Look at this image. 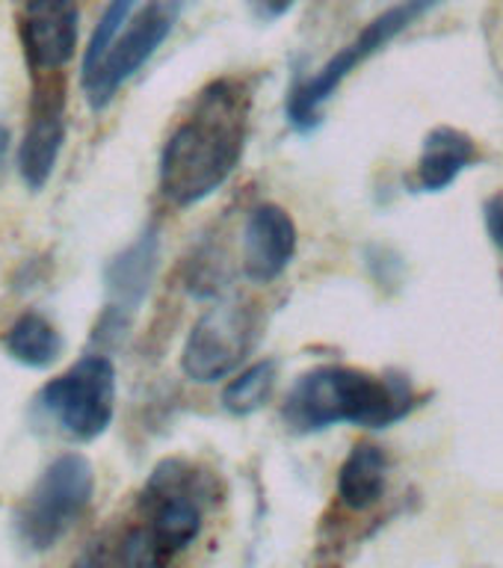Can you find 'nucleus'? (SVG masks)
Returning <instances> with one entry per match:
<instances>
[{
    "instance_id": "13",
    "label": "nucleus",
    "mask_w": 503,
    "mask_h": 568,
    "mask_svg": "<svg viewBox=\"0 0 503 568\" xmlns=\"http://www.w3.org/2000/svg\"><path fill=\"white\" fill-rule=\"evenodd\" d=\"M477 160V145L456 128H435L418 160V186L424 193H442Z\"/></svg>"
},
{
    "instance_id": "17",
    "label": "nucleus",
    "mask_w": 503,
    "mask_h": 568,
    "mask_svg": "<svg viewBox=\"0 0 503 568\" xmlns=\"http://www.w3.org/2000/svg\"><path fill=\"white\" fill-rule=\"evenodd\" d=\"M133 7H137V0H113V3L104 9V16L98 21L95 33L89 39L87 57H83V78H89V74L98 69V62L104 60L107 51H110V44L115 42V36L122 33V27L131 21Z\"/></svg>"
},
{
    "instance_id": "15",
    "label": "nucleus",
    "mask_w": 503,
    "mask_h": 568,
    "mask_svg": "<svg viewBox=\"0 0 503 568\" xmlns=\"http://www.w3.org/2000/svg\"><path fill=\"white\" fill-rule=\"evenodd\" d=\"M62 349L60 332L42 314H24L7 332V353L27 367H48Z\"/></svg>"
},
{
    "instance_id": "7",
    "label": "nucleus",
    "mask_w": 503,
    "mask_h": 568,
    "mask_svg": "<svg viewBox=\"0 0 503 568\" xmlns=\"http://www.w3.org/2000/svg\"><path fill=\"white\" fill-rule=\"evenodd\" d=\"M175 18L178 0H149L145 9L131 16V21L122 27V33L110 44L104 60L98 62V69L83 78V92H87L89 104L95 110L110 104L124 80H131L149 62L151 53L163 44Z\"/></svg>"
},
{
    "instance_id": "8",
    "label": "nucleus",
    "mask_w": 503,
    "mask_h": 568,
    "mask_svg": "<svg viewBox=\"0 0 503 568\" xmlns=\"http://www.w3.org/2000/svg\"><path fill=\"white\" fill-rule=\"evenodd\" d=\"M255 337V326L247 311L238 305H220L199 317L187 335L181 367L199 385L225 379L247 358Z\"/></svg>"
},
{
    "instance_id": "5",
    "label": "nucleus",
    "mask_w": 503,
    "mask_h": 568,
    "mask_svg": "<svg viewBox=\"0 0 503 568\" xmlns=\"http://www.w3.org/2000/svg\"><path fill=\"white\" fill-rule=\"evenodd\" d=\"M95 491V474L87 456L66 453L36 479L18 509V532L33 550H48L78 524Z\"/></svg>"
},
{
    "instance_id": "3",
    "label": "nucleus",
    "mask_w": 503,
    "mask_h": 568,
    "mask_svg": "<svg viewBox=\"0 0 503 568\" xmlns=\"http://www.w3.org/2000/svg\"><path fill=\"white\" fill-rule=\"evenodd\" d=\"M202 530V500L195 474L181 462H163L142 491V524L128 532V568H167Z\"/></svg>"
},
{
    "instance_id": "19",
    "label": "nucleus",
    "mask_w": 503,
    "mask_h": 568,
    "mask_svg": "<svg viewBox=\"0 0 503 568\" xmlns=\"http://www.w3.org/2000/svg\"><path fill=\"white\" fill-rule=\"evenodd\" d=\"M71 568H104V562H101V559L95 557V554H87V557H80L78 562H74V566Z\"/></svg>"
},
{
    "instance_id": "14",
    "label": "nucleus",
    "mask_w": 503,
    "mask_h": 568,
    "mask_svg": "<svg viewBox=\"0 0 503 568\" xmlns=\"http://www.w3.org/2000/svg\"><path fill=\"white\" fill-rule=\"evenodd\" d=\"M385 491V453L376 444H355L338 470V497L344 506L362 513L380 504Z\"/></svg>"
},
{
    "instance_id": "20",
    "label": "nucleus",
    "mask_w": 503,
    "mask_h": 568,
    "mask_svg": "<svg viewBox=\"0 0 503 568\" xmlns=\"http://www.w3.org/2000/svg\"><path fill=\"white\" fill-rule=\"evenodd\" d=\"M7 149H9V131H7V128H0V166H3Z\"/></svg>"
},
{
    "instance_id": "18",
    "label": "nucleus",
    "mask_w": 503,
    "mask_h": 568,
    "mask_svg": "<svg viewBox=\"0 0 503 568\" xmlns=\"http://www.w3.org/2000/svg\"><path fill=\"white\" fill-rule=\"evenodd\" d=\"M486 229L492 243L503 252V195H495L486 202Z\"/></svg>"
},
{
    "instance_id": "6",
    "label": "nucleus",
    "mask_w": 503,
    "mask_h": 568,
    "mask_svg": "<svg viewBox=\"0 0 503 568\" xmlns=\"http://www.w3.org/2000/svg\"><path fill=\"white\" fill-rule=\"evenodd\" d=\"M44 412L78 442H92L113 420L115 367L107 355H83L42 390Z\"/></svg>"
},
{
    "instance_id": "11",
    "label": "nucleus",
    "mask_w": 503,
    "mask_h": 568,
    "mask_svg": "<svg viewBox=\"0 0 503 568\" xmlns=\"http://www.w3.org/2000/svg\"><path fill=\"white\" fill-rule=\"evenodd\" d=\"M154 270H158V237H154V231H145L137 243H131L122 255L113 257V264L107 266L110 305H107L101 332L107 328L113 335H122L142 296L149 293Z\"/></svg>"
},
{
    "instance_id": "9",
    "label": "nucleus",
    "mask_w": 503,
    "mask_h": 568,
    "mask_svg": "<svg viewBox=\"0 0 503 568\" xmlns=\"http://www.w3.org/2000/svg\"><path fill=\"white\" fill-rule=\"evenodd\" d=\"M21 36L33 69H62L78 48V0H27Z\"/></svg>"
},
{
    "instance_id": "16",
    "label": "nucleus",
    "mask_w": 503,
    "mask_h": 568,
    "mask_svg": "<svg viewBox=\"0 0 503 568\" xmlns=\"http://www.w3.org/2000/svg\"><path fill=\"white\" fill-rule=\"evenodd\" d=\"M275 388V362H258L238 373L222 390V403L231 415H252L264 406Z\"/></svg>"
},
{
    "instance_id": "2",
    "label": "nucleus",
    "mask_w": 503,
    "mask_h": 568,
    "mask_svg": "<svg viewBox=\"0 0 503 568\" xmlns=\"http://www.w3.org/2000/svg\"><path fill=\"white\" fill-rule=\"evenodd\" d=\"M409 388L355 367H318L300 376L284 403V420L300 433L335 424L389 426L409 412Z\"/></svg>"
},
{
    "instance_id": "4",
    "label": "nucleus",
    "mask_w": 503,
    "mask_h": 568,
    "mask_svg": "<svg viewBox=\"0 0 503 568\" xmlns=\"http://www.w3.org/2000/svg\"><path fill=\"white\" fill-rule=\"evenodd\" d=\"M442 3V0H403L398 7H391L389 12H382L371 21V24L364 27L362 33L355 36L353 42L344 44L335 57H329V62L323 69L314 74V78L302 80L296 87L291 89V95H288V119H291L296 128H311V124H318V115L323 110L329 98L335 95L338 87L344 83L350 74H353L359 65L376 57V53L391 42V39H398L406 27H412L421 16H426L430 9H435Z\"/></svg>"
},
{
    "instance_id": "12",
    "label": "nucleus",
    "mask_w": 503,
    "mask_h": 568,
    "mask_svg": "<svg viewBox=\"0 0 503 568\" xmlns=\"http://www.w3.org/2000/svg\"><path fill=\"white\" fill-rule=\"evenodd\" d=\"M62 106H66V95H42L33 110V119L27 124L21 151H18V169L30 190H42L57 166L62 140H66Z\"/></svg>"
},
{
    "instance_id": "1",
    "label": "nucleus",
    "mask_w": 503,
    "mask_h": 568,
    "mask_svg": "<svg viewBox=\"0 0 503 568\" xmlns=\"http://www.w3.org/2000/svg\"><path fill=\"white\" fill-rule=\"evenodd\" d=\"M252 92L240 78L204 87L160 154V193L178 207L204 202L243 160Z\"/></svg>"
},
{
    "instance_id": "10",
    "label": "nucleus",
    "mask_w": 503,
    "mask_h": 568,
    "mask_svg": "<svg viewBox=\"0 0 503 568\" xmlns=\"http://www.w3.org/2000/svg\"><path fill=\"white\" fill-rule=\"evenodd\" d=\"M296 255V225L279 204H261L243 229V273L258 284L279 278Z\"/></svg>"
}]
</instances>
